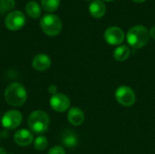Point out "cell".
I'll return each instance as SVG.
<instances>
[{
  "instance_id": "7c38bea8",
  "label": "cell",
  "mask_w": 155,
  "mask_h": 154,
  "mask_svg": "<svg viewBox=\"0 0 155 154\" xmlns=\"http://www.w3.org/2000/svg\"><path fill=\"white\" fill-rule=\"evenodd\" d=\"M67 120L74 126H80L84 122V113L79 107H72L68 110Z\"/></svg>"
},
{
  "instance_id": "ac0fdd59",
  "label": "cell",
  "mask_w": 155,
  "mask_h": 154,
  "mask_svg": "<svg viewBox=\"0 0 155 154\" xmlns=\"http://www.w3.org/2000/svg\"><path fill=\"white\" fill-rule=\"evenodd\" d=\"M34 147L38 152H43L48 147V140L44 135H39L34 140Z\"/></svg>"
},
{
  "instance_id": "5bb4252c",
  "label": "cell",
  "mask_w": 155,
  "mask_h": 154,
  "mask_svg": "<svg viewBox=\"0 0 155 154\" xmlns=\"http://www.w3.org/2000/svg\"><path fill=\"white\" fill-rule=\"evenodd\" d=\"M62 143L67 148H74L78 144V137L73 131L67 130L62 135Z\"/></svg>"
},
{
  "instance_id": "d4e9b609",
  "label": "cell",
  "mask_w": 155,
  "mask_h": 154,
  "mask_svg": "<svg viewBox=\"0 0 155 154\" xmlns=\"http://www.w3.org/2000/svg\"><path fill=\"white\" fill-rule=\"evenodd\" d=\"M1 138H2V133L0 132V140H1Z\"/></svg>"
},
{
  "instance_id": "cb8c5ba5",
  "label": "cell",
  "mask_w": 155,
  "mask_h": 154,
  "mask_svg": "<svg viewBox=\"0 0 155 154\" xmlns=\"http://www.w3.org/2000/svg\"><path fill=\"white\" fill-rule=\"evenodd\" d=\"M133 1L135 3H142V2H144L145 0H133Z\"/></svg>"
},
{
  "instance_id": "8992f818",
  "label": "cell",
  "mask_w": 155,
  "mask_h": 154,
  "mask_svg": "<svg viewBox=\"0 0 155 154\" xmlns=\"http://www.w3.org/2000/svg\"><path fill=\"white\" fill-rule=\"evenodd\" d=\"M23 121V114L17 110H9L4 113L1 118L2 126L7 130H15L20 126Z\"/></svg>"
},
{
  "instance_id": "44dd1931",
  "label": "cell",
  "mask_w": 155,
  "mask_h": 154,
  "mask_svg": "<svg viewBox=\"0 0 155 154\" xmlns=\"http://www.w3.org/2000/svg\"><path fill=\"white\" fill-rule=\"evenodd\" d=\"M47 91L51 95H54L58 93L57 92V86L55 84H50L47 88Z\"/></svg>"
},
{
  "instance_id": "9c48e42d",
  "label": "cell",
  "mask_w": 155,
  "mask_h": 154,
  "mask_svg": "<svg viewBox=\"0 0 155 154\" xmlns=\"http://www.w3.org/2000/svg\"><path fill=\"white\" fill-rule=\"evenodd\" d=\"M104 37L109 44L119 45L124 41L125 34L121 28L117 26H111L105 30Z\"/></svg>"
},
{
  "instance_id": "2e32d148",
  "label": "cell",
  "mask_w": 155,
  "mask_h": 154,
  "mask_svg": "<svg viewBox=\"0 0 155 154\" xmlns=\"http://www.w3.org/2000/svg\"><path fill=\"white\" fill-rule=\"evenodd\" d=\"M25 11L32 18H37L41 15V6L35 1H30L25 5Z\"/></svg>"
},
{
  "instance_id": "603a6c76",
  "label": "cell",
  "mask_w": 155,
  "mask_h": 154,
  "mask_svg": "<svg viewBox=\"0 0 155 154\" xmlns=\"http://www.w3.org/2000/svg\"><path fill=\"white\" fill-rule=\"evenodd\" d=\"M0 154H7V152H6V151L4 148L0 147Z\"/></svg>"
},
{
  "instance_id": "5b68a950",
  "label": "cell",
  "mask_w": 155,
  "mask_h": 154,
  "mask_svg": "<svg viewBox=\"0 0 155 154\" xmlns=\"http://www.w3.org/2000/svg\"><path fill=\"white\" fill-rule=\"evenodd\" d=\"M116 101L124 107H131L135 103L136 95L134 91L127 85H121L115 91Z\"/></svg>"
},
{
  "instance_id": "ba28073f",
  "label": "cell",
  "mask_w": 155,
  "mask_h": 154,
  "mask_svg": "<svg viewBox=\"0 0 155 154\" xmlns=\"http://www.w3.org/2000/svg\"><path fill=\"white\" fill-rule=\"evenodd\" d=\"M49 104L54 112L64 113L70 109L71 101L67 95L57 93L56 94L51 96L49 100Z\"/></svg>"
},
{
  "instance_id": "4316f807",
  "label": "cell",
  "mask_w": 155,
  "mask_h": 154,
  "mask_svg": "<svg viewBox=\"0 0 155 154\" xmlns=\"http://www.w3.org/2000/svg\"><path fill=\"white\" fill-rule=\"evenodd\" d=\"M87 1H90V0H87Z\"/></svg>"
},
{
  "instance_id": "3957f363",
  "label": "cell",
  "mask_w": 155,
  "mask_h": 154,
  "mask_svg": "<svg viewBox=\"0 0 155 154\" xmlns=\"http://www.w3.org/2000/svg\"><path fill=\"white\" fill-rule=\"evenodd\" d=\"M150 37V33L143 25H135L132 27L126 34L127 43L133 48H142L147 44Z\"/></svg>"
},
{
  "instance_id": "e0dca14e",
  "label": "cell",
  "mask_w": 155,
  "mask_h": 154,
  "mask_svg": "<svg viewBox=\"0 0 155 154\" xmlns=\"http://www.w3.org/2000/svg\"><path fill=\"white\" fill-rule=\"evenodd\" d=\"M60 5V0H41L42 8L48 13L55 11Z\"/></svg>"
},
{
  "instance_id": "8fae6325",
  "label": "cell",
  "mask_w": 155,
  "mask_h": 154,
  "mask_svg": "<svg viewBox=\"0 0 155 154\" xmlns=\"http://www.w3.org/2000/svg\"><path fill=\"white\" fill-rule=\"evenodd\" d=\"M52 65L51 57L46 54H38L32 60V66L38 72L48 70Z\"/></svg>"
},
{
  "instance_id": "4fadbf2b",
  "label": "cell",
  "mask_w": 155,
  "mask_h": 154,
  "mask_svg": "<svg viewBox=\"0 0 155 154\" xmlns=\"http://www.w3.org/2000/svg\"><path fill=\"white\" fill-rule=\"evenodd\" d=\"M106 6L101 0H94L89 5V13L94 18H101L104 15Z\"/></svg>"
},
{
  "instance_id": "ffe728a7",
  "label": "cell",
  "mask_w": 155,
  "mask_h": 154,
  "mask_svg": "<svg viewBox=\"0 0 155 154\" xmlns=\"http://www.w3.org/2000/svg\"><path fill=\"white\" fill-rule=\"evenodd\" d=\"M47 154H65V151H64V147L55 145V146H53L52 148H50Z\"/></svg>"
},
{
  "instance_id": "277c9868",
  "label": "cell",
  "mask_w": 155,
  "mask_h": 154,
  "mask_svg": "<svg viewBox=\"0 0 155 154\" xmlns=\"http://www.w3.org/2000/svg\"><path fill=\"white\" fill-rule=\"evenodd\" d=\"M40 26L43 32L48 36H56L63 29L61 19L57 15L52 14L45 15L42 17L40 20Z\"/></svg>"
},
{
  "instance_id": "7402d4cb",
  "label": "cell",
  "mask_w": 155,
  "mask_h": 154,
  "mask_svg": "<svg viewBox=\"0 0 155 154\" xmlns=\"http://www.w3.org/2000/svg\"><path fill=\"white\" fill-rule=\"evenodd\" d=\"M150 36L153 38V39H154L155 40V26H153L152 28H151V30H150Z\"/></svg>"
},
{
  "instance_id": "9a60e30c",
  "label": "cell",
  "mask_w": 155,
  "mask_h": 154,
  "mask_svg": "<svg viewBox=\"0 0 155 154\" xmlns=\"http://www.w3.org/2000/svg\"><path fill=\"white\" fill-rule=\"evenodd\" d=\"M131 54V50L126 45H120L118 46L114 52V57L116 61L124 62L126 61Z\"/></svg>"
},
{
  "instance_id": "d6986e66",
  "label": "cell",
  "mask_w": 155,
  "mask_h": 154,
  "mask_svg": "<svg viewBox=\"0 0 155 154\" xmlns=\"http://www.w3.org/2000/svg\"><path fill=\"white\" fill-rule=\"evenodd\" d=\"M15 5V0H0V13L5 14L11 12Z\"/></svg>"
},
{
  "instance_id": "52a82bcc",
  "label": "cell",
  "mask_w": 155,
  "mask_h": 154,
  "mask_svg": "<svg viewBox=\"0 0 155 154\" xmlns=\"http://www.w3.org/2000/svg\"><path fill=\"white\" fill-rule=\"evenodd\" d=\"M25 24V16L19 10L11 11L5 19V25L10 31L20 30Z\"/></svg>"
},
{
  "instance_id": "6da1fadb",
  "label": "cell",
  "mask_w": 155,
  "mask_h": 154,
  "mask_svg": "<svg viewBox=\"0 0 155 154\" xmlns=\"http://www.w3.org/2000/svg\"><path fill=\"white\" fill-rule=\"evenodd\" d=\"M5 102L13 107H20L27 100L28 93L25 87L20 83H11L4 92Z\"/></svg>"
},
{
  "instance_id": "484cf974",
  "label": "cell",
  "mask_w": 155,
  "mask_h": 154,
  "mask_svg": "<svg viewBox=\"0 0 155 154\" xmlns=\"http://www.w3.org/2000/svg\"><path fill=\"white\" fill-rule=\"evenodd\" d=\"M105 1H108V2H110V1H114V0H105Z\"/></svg>"
},
{
  "instance_id": "30bf717a",
  "label": "cell",
  "mask_w": 155,
  "mask_h": 154,
  "mask_svg": "<svg viewBox=\"0 0 155 154\" xmlns=\"http://www.w3.org/2000/svg\"><path fill=\"white\" fill-rule=\"evenodd\" d=\"M34 134L28 129H20L16 131L14 134V142L22 147H26L34 143Z\"/></svg>"
},
{
  "instance_id": "7a4b0ae2",
  "label": "cell",
  "mask_w": 155,
  "mask_h": 154,
  "mask_svg": "<svg viewBox=\"0 0 155 154\" xmlns=\"http://www.w3.org/2000/svg\"><path fill=\"white\" fill-rule=\"evenodd\" d=\"M27 124L32 133L42 135L49 129L50 117L45 111L35 110L30 113L27 119Z\"/></svg>"
}]
</instances>
